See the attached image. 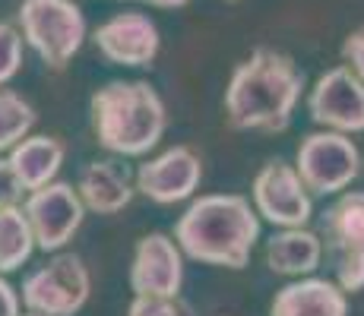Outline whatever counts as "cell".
Returning <instances> with one entry per match:
<instances>
[{"label": "cell", "instance_id": "1", "mask_svg": "<svg viewBox=\"0 0 364 316\" xmlns=\"http://www.w3.org/2000/svg\"><path fill=\"white\" fill-rule=\"evenodd\" d=\"M301 92L304 73L289 54L276 48H254L228 80L225 121L232 130L282 133L291 124Z\"/></svg>", "mask_w": 364, "mask_h": 316}, {"label": "cell", "instance_id": "2", "mask_svg": "<svg viewBox=\"0 0 364 316\" xmlns=\"http://www.w3.org/2000/svg\"><path fill=\"white\" fill-rule=\"evenodd\" d=\"M174 241L203 266L244 269L260 241V215L241 193H206L174 222Z\"/></svg>", "mask_w": 364, "mask_h": 316}, {"label": "cell", "instance_id": "3", "mask_svg": "<svg viewBox=\"0 0 364 316\" xmlns=\"http://www.w3.org/2000/svg\"><path fill=\"white\" fill-rule=\"evenodd\" d=\"M89 114H92V133L99 146L124 158H139L152 152L168 126L162 95L139 80H117L102 86L89 102Z\"/></svg>", "mask_w": 364, "mask_h": 316}, {"label": "cell", "instance_id": "4", "mask_svg": "<svg viewBox=\"0 0 364 316\" xmlns=\"http://www.w3.org/2000/svg\"><path fill=\"white\" fill-rule=\"evenodd\" d=\"M23 38L51 70H64L86 41V16L76 0H23Z\"/></svg>", "mask_w": 364, "mask_h": 316}, {"label": "cell", "instance_id": "5", "mask_svg": "<svg viewBox=\"0 0 364 316\" xmlns=\"http://www.w3.org/2000/svg\"><path fill=\"white\" fill-rule=\"evenodd\" d=\"M92 282L76 253H58L23 278V307L35 316H76L86 307Z\"/></svg>", "mask_w": 364, "mask_h": 316}, {"label": "cell", "instance_id": "6", "mask_svg": "<svg viewBox=\"0 0 364 316\" xmlns=\"http://www.w3.org/2000/svg\"><path fill=\"white\" fill-rule=\"evenodd\" d=\"M295 168L311 193H346V187H352V180L361 174V152L346 133H307L298 146Z\"/></svg>", "mask_w": 364, "mask_h": 316}, {"label": "cell", "instance_id": "7", "mask_svg": "<svg viewBox=\"0 0 364 316\" xmlns=\"http://www.w3.org/2000/svg\"><path fill=\"white\" fill-rule=\"evenodd\" d=\"M250 196H254L257 215L276 228H307L314 215L311 190L304 187L298 168L282 158L266 161L257 171Z\"/></svg>", "mask_w": 364, "mask_h": 316}, {"label": "cell", "instance_id": "8", "mask_svg": "<svg viewBox=\"0 0 364 316\" xmlns=\"http://www.w3.org/2000/svg\"><path fill=\"white\" fill-rule=\"evenodd\" d=\"M23 212L32 224V234L38 250L45 253H58L64 250L73 234L80 231L82 219H86V202H82L80 190L64 180H54V184L26 193Z\"/></svg>", "mask_w": 364, "mask_h": 316}, {"label": "cell", "instance_id": "9", "mask_svg": "<svg viewBox=\"0 0 364 316\" xmlns=\"http://www.w3.org/2000/svg\"><path fill=\"white\" fill-rule=\"evenodd\" d=\"M311 121L336 133H364V80L352 73L346 63L317 76L307 95Z\"/></svg>", "mask_w": 364, "mask_h": 316}, {"label": "cell", "instance_id": "10", "mask_svg": "<svg viewBox=\"0 0 364 316\" xmlns=\"http://www.w3.org/2000/svg\"><path fill=\"white\" fill-rule=\"evenodd\" d=\"M203 180V161L191 146H171L162 156L143 161L136 168L133 184L146 196V200L159 202V206H174L184 202L197 193Z\"/></svg>", "mask_w": 364, "mask_h": 316}, {"label": "cell", "instance_id": "11", "mask_svg": "<svg viewBox=\"0 0 364 316\" xmlns=\"http://www.w3.org/2000/svg\"><path fill=\"white\" fill-rule=\"evenodd\" d=\"M181 285H184V250L178 247L174 234L152 231L139 237L130 263V291L178 298Z\"/></svg>", "mask_w": 364, "mask_h": 316}, {"label": "cell", "instance_id": "12", "mask_svg": "<svg viewBox=\"0 0 364 316\" xmlns=\"http://www.w3.org/2000/svg\"><path fill=\"white\" fill-rule=\"evenodd\" d=\"M95 48L108 63L121 67H149L159 58V29L146 13H114L95 29Z\"/></svg>", "mask_w": 364, "mask_h": 316}, {"label": "cell", "instance_id": "13", "mask_svg": "<svg viewBox=\"0 0 364 316\" xmlns=\"http://www.w3.org/2000/svg\"><path fill=\"white\" fill-rule=\"evenodd\" d=\"M320 237L333 266L364 259V190H346L320 219Z\"/></svg>", "mask_w": 364, "mask_h": 316}, {"label": "cell", "instance_id": "14", "mask_svg": "<svg viewBox=\"0 0 364 316\" xmlns=\"http://www.w3.org/2000/svg\"><path fill=\"white\" fill-rule=\"evenodd\" d=\"M263 259L276 276L307 278L323 263V237L311 228H282L266 241Z\"/></svg>", "mask_w": 364, "mask_h": 316}, {"label": "cell", "instance_id": "15", "mask_svg": "<svg viewBox=\"0 0 364 316\" xmlns=\"http://www.w3.org/2000/svg\"><path fill=\"white\" fill-rule=\"evenodd\" d=\"M269 316H348V294L330 278H295L276 291Z\"/></svg>", "mask_w": 364, "mask_h": 316}, {"label": "cell", "instance_id": "16", "mask_svg": "<svg viewBox=\"0 0 364 316\" xmlns=\"http://www.w3.org/2000/svg\"><path fill=\"white\" fill-rule=\"evenodd\" d=\"M76 190H80L86 209H92L99 215H117L133 202L136 184H130V174L117 161L102 158V161H89L82 168Z\"/></svg>", "mask_w": 364, "mask_h": 316}, {"label": "cell", "instance_id": "17", "mask_svg": "<svg viewBox=\"0 0 364 316\" xmlns=\"http://www.w3.org/2000/svg\"><path fill=\"white\" fill-rule=\"evenodd\" d=\"M64 156L67 149L58 136H26L6 158H10L13 174L26 193H35V190L54 184L60 165H64Z\"/></svg>", "mask_w": 364, "mask_h": 316}, {"label": "cell", "instance_id": "18", "mask_svg": "<svg viewBox=\"0 0 364 316\" xmlns=\"http://www.w3.org/2000/svg\"><path fill=\"white\" fill-rule=\"evenodd\" d=\"M35 247L38 244H35L32 224L23 209L19 206L0 209V276L23 269L35 253Z\"/></svg>", "mask_w": 364, "mask_h": 316}, {"label": "cell", "instance_id": "19", "mask_svg": "<svg viewBox=\"0 0 364 316\" xmlns=\"http://www.w3.org/2000/svg\"><path fill=\"white\" fill-rule=\"evenodd\" d=\"M35 108L13 89H0V152L10 156L19 143L32 133Z\"/></svg>", "mask_w": 364, "mask_h": 316}, {"label": "cell", "instance_id": "20", "mask_svg": "<svg viewBox=\"0 0 364 316\" xmlns=\"http://www.w3.org/2000/svg\"><path fill=\"white\" fill-rule=\"evenodd\" d=\"M23 32L10 23H0V89L23 67Z\"/></svg>", "mask_w": 364, "mask_h": 316}, {"label": "cell", "instance_id": "21", "mask_svg": "<svg viewBox=\"0 0 364 316\" xmlns=\"http://www.w3.org/2000/svg\"><path fill=\"white\" fill-rule=\"evenodd\" d=\"M127 316H193L191 307L178 298H156V294H133Z\"/></svg>", "mask_w": 364, "mask_h": 316}, {"label": "cell", "instance_id": "22", "mask_svg": "<svg viewBox=\"0 0 364 316\" xmlns=\"http://www.w3.org/2000/svg\"><path fill=\"white\" fill-rule=\"evenodd\" d=\"M342 60L358 80H364V29H355L342 41Z\"/></svg>", "mask_w": 364, "mask_h": 316}, {"label": "cell", "instance_id": "23", "mask_svg": "<svg viewBox=\"0 0 364 316\" xmlns=\"http://www.w3.org/2000/svg\"><path fill=\"white\" fill-rule=\"evenodd\" d=\"M23 193H26V190H23V184L16 180V174H13L10 158H0V209L19 206Z\"/></svg>", "mask_w": 364, "mask_h": 316}, {"label": "cell", "instance_id": "24", "mask_svg": "<svg viewBox=\"0 0 364 316\" xmlns=\"http://www.w3.org/2000/svg\"><path fill=\"white\" fill-rule=\"evenodd\" d=\"M19 307H23V298L16 294V288L0 276V316H19Z\"/></svg>", "mask_w": 364, "mask_h": 316}, {"label": "cell", "instance_id": "25", "mask_svg": "<svg viewBox=\"0 0 364 316\" xmlns=\"http://www.w3.org/2000/svg\"><path fill=\"white\" fill-rule=\"evenodd\" d=\"M149 6H159V10H174V6H184L187 0H143Z\"/></svg>", "mask_w": 364, "mask_h": 316}, {"label": "cell", "instance_id": "26", "mask_svg": "<svg viewBox=\"0 0 364 316\" xmlns=\"http://www.w3.org/2000/svg\"><path fill=\"white\" fill-rule=\"evenodd\" d=\"M228 4H237V0H228Z\"/></svg>", "mask_w": 364, "mask_h": 316}, {"label": "cell", "instance_id": "27", "mask_svg": "<svg viewBox=\"0 0 364 316\" xmlns=\"http://www.w3.org/2000/svg\"><path fill=\"white\" fill-rule=\"evenodd\" d=\"M26 316H35V313H26Z\"/></svg>", "mask_w": 364, "mask_h": 316}]
</instances>
